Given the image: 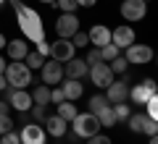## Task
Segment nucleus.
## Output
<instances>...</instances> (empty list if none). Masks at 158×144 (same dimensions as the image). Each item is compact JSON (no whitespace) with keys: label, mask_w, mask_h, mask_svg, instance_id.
I'll return each instance as SVG.
<instances>
[{"label":"nucleus","mask_w":158,"mask_h":144,"mask_svg":"<svg viewBox=\"0 0 158 144\" xmlns=\"http://www.w3.org/2000/svg\"><path fill=\"white\" fill-rule=\"evenodd\" d=\"M11 6L16 11V24L21 29V37L34 45L45 42V21H42V16L34 8H29L27 3H21V0H11Z\"/></svg>","instance_id":"1"},{"label":"nucleus","mask_w":158,"mask_h":144,"mask_svg":"<svg viewBox=\"0 0 158 144\" xmlns=\"http://www.w3.org/2000/svg\"><path fill=\"white\" fill-rule=\"evenodd\" d=\"M3 76H6L8 87H13V89H27L29 84H32V68H29L24 60H8Z\"/></svg>","instance_id":"2"},{"label":"nucleus","mask_w":158,"mask_h":144,"mask_svg":"<svg viewBox=\"0 0 158 144\" xmlns=\"http://www.w3.org/2000/svg\"><path fill=\"white\" fill-rule=\"evenodd\" d=\"M69 126H71V131H74L77 139H90L92 134L100 131V123H98V118L92 115L90 110L87 113H77V115L69 121Z\"/></svg>","instance_id":"3"},{"label":"nucleus","mask_w":158,"mask_h":144,"mask_svg":"<svg viewBox=\"0 0 158 144\" xmlns=\"http://www.w3.org/2000/svg\"><path fill=\"white\" fill-rule=\"evenodd\" d=\"M121 55L127 58V63L129 66H148V63H153V47L150 45H142V42H132L129 47H124L121 50Z\"/></svg>","instance_id":"4"},{"label":"nucleus","mask_w":158,"mask_h":144,"mask_svg":"<svg viewBox=\"0 0 158 144\" xmlns=\"http://www.w3.org/2000/svg\"><path fill=\"white\" fill-rule=\"evenodd\" d=\"M40 79L45 87H58L63 81V63H56L53 58H48L42 66H40Z\"/></svg>","instance_id":"5"},{"label":"nucleus","mask_w":158,"mask_h":144,"mask_svg":"<svg viewBox=\"0 0 158 144\" xmlns=\"http://www.w3.org/2000/svg\"><path fill=\"white\" fill-rule=\"evenodd\" d=\"M103 94H106V100L111 102V105H118V102H127V100H129V81H127V76H121L118 81L113 79V81L108 84L106 89H103Z\"/></svg>","instance_id":"6"},{"label":"nucleus","mask_w":158,"mask_h":144,"mask_svg":"<svg viewBox=\"0 0 158 144\" xmlns=\"http://www.w3.org/2000/svg\"><path fill=\"white\" fill-rule=\"evenodd\" d=\"M127 123H129V131H135V134H148V136L158 134V121L148 118L145 113H132L127 118Z\"/></svg>","instance_id":"7"},{"label":"nucleus","mask_w":158,"mask_h":144,"mask_svg":"<svg viewBox=\"0 0 158 144\" xmlns=\"http://www.w3.org/2000/svg\"><path fill=\"white\" fill-rule=\"evenodd\" d=\"M6 102L11 107H16V113H29V107L34 105L32 94H29L27 89H13V87L6 89Z\"/></svg>","instance_id":"8"},{"label":"nucleus","mask_w":158,"mask_h":144,"mask_svg":"<svg viewBox=\"0 0 158 144\" xmlns=\"http://www.w3.org/2000/svg\"><path fill=\"white\" fill-rule=\"evenodd\" d=\"M121 18L124 21H142L148 16V3L142 0H121Z\"/></svg>","instance_id":"9"},{"label":"nucleus","mask_w":158,"mask_h":144,"mask_svg":"<svg viewBox=\"0 0 158 144\" xmlns=\"http://www.w3.org/2000/svg\"><path fill=\"white\" fill-rule=\"evenodd\" d=\"M87 79H90V81L95 84L98 89H106L116 76H113V71L108 68V63H103V60H100V63H95V66H90V71H87Z\"/></svg>","instance_id":"10"},{"label":"nucleus","mask_w":158,"mask_h":144,"mask_svg":"<svg viewBox=\"0 0 158 144\" xmlns=\"http://www.w3.org/2000/svg\"><path fill=\"white\" fill-rule=\"evenodd\" d=\"M50 58L56 63H66V60H71V58H77V47L71 45V39L58 37L56 42L50 45Z\"/></svg>","instance_id":"11"},{"label":"nucleus","mask_w":158,"mask_h":144,"mask_svg":"<svg viewBox=\"0 0 158 144\" xmlns=\"http://www.w3.org/2000/svg\"><path fill=\"white\" fill-rule=\"evenodd\" d=\"M153 94H156V81H153V79H142L140 84L129 87V100H132V105H145L148 97H153Z\"/></svg>","instance_id":"12"},{"label":"nucleus","mask_w":158,"mask_h":144,"mask_svg":"<svg viewBox=\"0 0 158 144\" xmlns=\"http://www.w3.org/2000/svg\"><path fill=\"white\" fill-rule=\"evenodd\" d=\"M79 32V18L77 13H58V21H56V34L63 39H71V34Z\"/></svg>","instance_id":"13"},{"label":"nucleus","mask_w":158,"mask_h":144,"mask_svg":"<svg viewBox=\"0 0 158 144\" xmlns=\"http://www.w3.org/2000/svg\"><path fill=\"white\" fill-rule=\"evenodd\" d=\"M19 139H21V144H45L48 134H45V128H42V123H27V126L19 131Z\"/></svg>","instance_id":"14"},{"label":"nucleus","mask_w":158,"mask_h":144,"mask_svg":"<svg viewBox=\"0 0 158 144\" xmlns=\"http://www.w3.org/2000/svg\"><path fill=\"white\" fill-rule=\"evenodd\" d=\"M137 39V34H135V29L129 26V24H121V26H116V29H111V42L116 45L118 50H124V47H129L132 42Z\"/></svg>","instance_id":"15"},{"label":"nucleus","mask_w":158,"mask_h":144,"mask_svg":"<svg viewBox=\"0 0 158 144\" xmlns=\"http://www.w3.org/2000/svg\"><path fill=\"white\" fill-rule=\"evenodd\" d=\"M42 128H45V134L53 136V139H63L69 134V123L63 121L61 115H48L45 121H42Z\"/></svg>","instance_id":"16"},{"label":"nucleus","mask_w":158,"mask_h":144,"mask_svg":"<svg viewBox=\"0 0 158 144\" xmlns=\"http://www.w3.org/2000/svg\"><path fill=\"white\" fill-rule=\"evenodd\" d=\"M6 58L8 60H24L27 58V53H29V42L24 37H16V39H8L6 42Z\"/></svg>","instance_id":"17"},{"label":"nucleus","mask_w":158,"mask_h":144,"mask_svg":"<svg viewBox=\"0 0 158 144\" xmlns=\"http://www.w3.org/2000/svg\"><path fill=\"white\" fill-rule=\"evenodd\" d=\"M87 71H90V66L82 58H71V60L63 63V79H77V81H82L87 76Z\"/></svg>","instance_id":"18"},{"label":"nucleus","mask_w":158,"mask_h":144,"mask_svg":"<svg viewBox=\"0 0 158 144\" xmlns=\"http://www.w3.org/2000/svg\"><path fill=\"white\" fill-rule=\"evenodd\" d=\"M87 37H90L92 47H103V45L111 42V29H108L106 24H95V26L87 29Z\"/></svg>","instance_id":"19"},{"label":"nucleus","mask_w":158,"mask_h":144,"mask_svg":"<svg viewBox=\"0 0 158 144\" xmlns=\"http://www.w3.org/2000/svg\"><path fill=\"white\" fill-rule=\"evenodd\" d=\"M61 92H63V97H66L69 102H77L79 97L85 94V87H82V81H77V79H63Z\"/></svg>","instance_id":"20"},{"label":"nucleus","mask_w":158,"mask_h":144,"mask_svg":"<svg viewBox=\"0 0 158 144\" xmlns=\"http://www.w3.org/2000/svg\"><path fill=\"white\" fill-rule=\"evenodd\" d=\"M95 118H98V123H100L103 128H113V126L118 123V121H116V115H113V107H111V105L100 107V110L95 113Z\"/></svg>","instance_id":"21"},{"label":"nucleus","mask_w":158,"mask_h":144,"mask_svg":"<svg viewBox=\"0 0 158 144\" xmlns=\"http://www.w3.org/2000/svg\"><path fill=\"white\" fill-rule=\"evenodd\" d=\"M32 94V102L34 105H50V87H45V84H40L37 89H34V92H29Z\"/></svg>","instance_id":"22"},{"label":"nucleus","mask_w":158,"mask_h":144,"mask_svg":"<svg viewBox=\"0 0 158 144\" xmlns=\"http://www.w3.org/2000/svg\"><path fill=\"white\" fill-rule=\"evenodd\" d=\"M77 113H79V107L74 105V102H69V100L58 102V113H56V115H61V118H63V121H66V123L71 121V118L77 115Z\"/></svg>","instance_id":"23"},{"label":"nucleus","mask_w":158,"mask_h":144,"mask_svg":"<svg viewBox=\"0 0 158 144\" xmlns=\"http://www.w3.org/2000/svg\"><path fill=\"white\" fill-rule=\"evenodd\" d=\"M108 68L113 71V76H124L127 68H129V63H127V58H124V55H116L111 63H108Z\"/></svg>","instance_id":"24"},{"label":"nucleus","mask_w":158,"mask_h":144,"mask_svg":"<svg viewBox=\"0 0 158 144\" xmlns=\"http://www.w3.org/2000/svg\"><path fill=\"white\" fill-rule=\"evenodd\" d=\"M87 105H90V113H92V115H95V113L98 110H100V107H106V105H111V102H108L106 100V94H92V97H90V100H87Z\"/></svg>","instance_id":"25"},{"label":"nucleus","mask_w":158,"mask_h":144,"mask_svg":"<svg viewBox=\"0 0 158 144\" xmlns=\"http://www.w3.org/2000/svg\"><path fill=\"white\" fill-rule=\"evenodd\" d=\"M116 55H121V50H118L113 42H108V45H103V47H100V58H103V63H111Z\"/></svg>","instance_id":"26"},{"label":"nucleus","mask_w":158,"mask_h":144,"mask_svg":"<svg viewBox=\"0 0 158 144\" xmlns=\"http://www.w3.org/2000/svg\"><path fill=\"white\" fill-rule=\"evenodd\" d=\"M113 107V115H116V121H121V123H127V118L132 115V107L127 105V102H118V105H111Z\"/></svg>","instance_id":"27"},{"label":"nucleus","mask_w":158,"mask_h":144,"mask_svg":"<svg viewBox=\"0 0 158 144\" xmlns=\"http://www.w3.org/2000/svg\"><path fill=\"white\" fill-rule=\"evenodd\" d=\"M45 60H48V58H42L37 50H29V53H27V58H24V63H27V66L32 68V71H34V68H40Z\"/></svg>","instance_id":"28"},{"label":"nucleus","mask_w":158,"mask_h":144,"mask_svg":"<svg viewBox=\"0 0 158 144\" xmlns=\"http://www.w3.org/2000/svg\"><path fill=\"white\" fill-rule=\"evenodd\" d=\"M53 8H58L61 13H77V0H53Z\"/></svg>","instance_id":"29"},{"label":"nucleus","mask_w":158,"mask_h":144,"mask_svg":"<svg viewBox=\"0 0 158 144\" xmlns=\"http://www.w3.org/2000/svg\"><path fill=\"white\" fill-rule=\"evenodd\" d=\"M71 45L77 47V50H82V47H90V37H87V32H82V29H79L77 34H71Z\"/></svg>","instance_id":"30"},{"label":"nucleus","mask_w":158,"mask_h":144,"mask_svg":"<svg viewBox=\"0 0 158 144\" xmlns=\"http://www.w3.org/2000/svg\"><path fill=\"white\" fill-rule=\"evenodd\" d=\"M145 115L153 118V121H158V97H156V94L148 97V102H145Z\"/></svg>","instance_id":"31"},{"label":"nucleus","mask_w":158,"mask_h":144,"mask_svg":"<svg viewBox=\"0 0 158 144\" xmlns=\"http://www.w3.org/2000/svg\"><path fill=\"white\" fill-rule=\"evenodd\" d=\"M13 118H11V113H0V136L3 134H8V131H13Z\"/></svg>","instance_id":"32"},{"label":"nucleus","mask_w":158,"mask_h":144,"mask_svg":"<svg viewBox=\"0 0 158 144\" xmlns=\"http://www.w3.org/2000/svg\"><path fill=\"white\" fill-rule=\"evenodd\" d=\"M29 113H32L34 123H42V121L48 118V107H45V105H32V107H29Z\"/></svg>","instance_id":"33"},{"label":"nucleus","mask_w":158,"mask_h":144,"mask_svg":"<svg viewBox=\"0 0 158 144\" xmlns=\"http://www.w3.org/2000/svg\"><path fill=\"white\" fill-rule=\"evenodd\" d=\"M100 60H103V58H100V47H90L85 63H87V66H95V63H100Z\"/></svg>","instance_id":"34"},{"label":"nucleus","mask_w":158,"mask_h":144,"mask_svg":"<svg viewBox=\"0 0 158 144\" xmlns=\"http://www.w3.org/2000/svg\"><path fill=\"white\" fill-rule=\"evenodd\" d=\"M87 144H113V142H111L108 134H100V131H98V134H92V136L87 139Z\"/></svg>","instance_id":"35"},{"label":"nucleus","mask_w":158,"mask_h":144,"mask_svg":"<svg viewBox=\"0 0 158 144\" xmlns=\"http://www.w3.org/2000/svg\"><path fill=\"white\" fill-rule=\"evenodd\" d=\"M0 144H21L16 128H13V131H8V134H3V136H0Z\"/></svg>","instance_id":"36"},{"label":"nucleus","mask_w":158,"mask_h":144,"mask_svg":"<svg viewBox=\"0 0 158 144\" xmlns=\"http://www.w3.org/2000/svg\"><path fill=\"white\" fill-rule=\"evenodd\" d=\"M66 97H63V92H61V87H50V102L53 105H58V102H63Z\"/></svg>","instance_id":"37"},{"label":"nucleus","mask_w":158,"mask_h":144,"mask_svg":"<svg viewBox=\"0 0 158 144\" xmlns=\"http://www.w3.org/2000/svg\"><path fill=\"white\" fill-rule=\"evenodd\" d=\"M37 53L42 58H50V42H48V39H45V42H37Z\"/></svg>","instance_id":"38"},{"label":"nucleus","mask_w":158,"mask_h":144,"mask_svg":"<svg viewBox=\"0 0 158 144\" xmlns=\"http://www.w3.org/2000/svg\"><path fill=\"white\" fill-rule=\"evenodd\" d=\"M95 3H98V0H77V6H79V8H92Z\"/></svg>","instance_id":"39"},{"label":"nucleus","mask_w":158,"mask_h":144,"mask_svg":"<svg viewBox=\"0 0 158 144\" xmlns=\"http://www.w3.org/2000/svg\"><path fill=\"white\" fill-rule=\"evenodd\" d=\"M6 66H8V58H6V55H3V53H0V73L6 71Z\"/></svg>","instance_id":"40"},{"label":"nucleus","mask_w":158,"mask_h":144,"mask_svg":"<svg viewBox=\"0 0 158 144\" xmlns=\"http://www.w3.org/2000/svg\"><path fill=\"white\" fill-rule=\"evenodd\" d=\"M0 113H11V105L6 100H0Z\"/></svg>","instance_id":"41"},{"label":"nucleus","mask_w":158,"mask_h":144,"mask_svg":"<svg viewBox=\"0 0 158 144\" xmlns=\"http://www.w3.org/2000/svg\"><path fill=\"white\" fill-rule=\"evenodd\" d=\"M6 42H8V37H6V34H3V32H0V53L6 50Z\"/></svg>","instance_id":"42"},{"label":"nucleus","mask_w":158,"mask_h":144,"mask_svg":"<svg viewBox=\"0 0 158 144\" xmlns=\"http://www.w3.org/2000/svg\"><path fill=\"white\" fill-rule=\"evenodd\" d=\"M6 89H8V81H6V76L0 73V92H6Z\"/></svg>","instance_id":"43"},{"label":"nucleus","mask_w":158,"mask_h":144,"mask_svg":"<svg viewBox=\"0 0 158 144\" xmlns=\"http://www.w3.org/2000/svg\"><path fill=\"white\" fill-rule=\"evenodd\" d=\"M148 144H158V139H156V134H153V136H150V142H148Z\"/></svg>","instance_id":"44"},{"label":"nucleus","mask_w":158,"mask_h":144,"mask_svg":"<svg viewBox=\"0 0 158 144\" xmlns=\"http://www.w3.org/2000/svg\"><path fill=\"white\" fill-rule=\"evenodd\" d=\"M37 3H45V6H53V0H37Z\"/></svg>","instance_id":"45"},{"label":"nucleus","mask_w":158,"mask_h":144,"mask_svg":"<svg viewBox=\"0 0 158 144\" xmlns=\"http://www.w3.org/2000/svg\"><path fill=\"white\" fill-rule=\"evenodd\" d=\"M3 6H6V0H0V8H3Z\"/></svg>","instance_id":"46"},{"label":"nucleus","mask_w":158,"mask_h":144,"mask_svg":"<svg viewBox=\"0 0 158 144\" xmlns=\"http://www.w3.org/2000/svg\"><path fill=\"white\" fill-rule=\"evenodd\" d=\"M142 3H150V0H142Z\"/></svg>","instance_id":"47"}]
</instances>
